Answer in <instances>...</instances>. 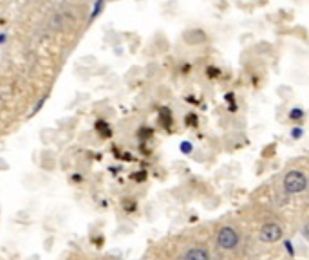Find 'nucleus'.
Returning a JSON list of instances; mask_svg holds the SVG:
<instances>
[{
  "label": "nucleus",
  "instance_id": "f257e3e1",
  "mask_svg": "<svg viewBox=\"0 0 309 260\" xmlns=\"http://www.w3.org/2000/svg\"><path fill=\"white\" fill-rule=\"evenodd\" d=\"M306 186H308V179L300 170H291L286 174L284 190L288 194H300V192L306 190Z\"/></svg>",
  "mask_w": 309,
  "mask_h": 260
},
{
  "label": "nucleus",
  "instance_id": "f03ea898",
  "mask_svg": "<svg viewBox=\"0 0 309 260\" xmlns=\"http://www.w3.org/2000/svg\"><path fill=\"white\" fill-rule=\"evenodd\" d=\"M217 244H219V248H223V250H233L235 246L239 244V233H237L233 228L225 226V228H221L219 233H217Z\"/></svg>",
  "mask_w": 309,
  "mask_h": 260
},
{
  "label": "nucleus",
  "instance_id": "7ed1b4c3",
  "mask_svg": "<svg viewBox=\"0 0 309 260\" xmlns=\"http://www.w3.org/2000/svg\"><path fill=\"white\" fill-rule=\"evenodd\" d=\"M282 239V228L277 222H268L260 228V240L262 242H277Z\"/></svg>",
  "mask_w": 309,
  "mask_h": 260
},
{
  "label": "nucleus",
  "instance_id": "20e7f679",
  "mask_svg": "<svg viewBox=\"0 0 309 260\" xmlns=\"http://www.w3.org/2000/svg\"><path fill=\"white\" fill-rule=\"evenodd\" d=\"M183 260H210V255L205 248H190L183 255Z\"/></svg>",
  "mask_w": 309,
  "mask_h": 260
},
{
  "label": "nucleus",
  "instance_id": "39448f33",
  "mask_svg": "<svg viewBox=\"0 0 309 260\" xmlns=\"http://www.w3.org/2000/svg\"><path fill=\"white\" fill-rule=\"evenodd\" d=\"M98 132H100V134L103 135V137H109V135L112 134V132H110V129L107 125H105L103 121H100V123H98Z\"/></svg>",
  "mask_w": 309,
  "mask_h": 260
},
{
  "label": "nucleus",
  "instance_id": "423d86ee",
  "mask_svg": "<svg viewBox=\"0 0 309 260\" xmlns=\"http://www.w3.org/2000/svg\"><path fill=\"white\" fill-rule=\"evenodd\" d=\"M289 118H291V120H302V118H304V110L293 109L291 112H289Z\"/></svg>",
  "mask_w": 309,
  "mask_h": 260
},
{
  "label": "nucleus",
  "instance_id": "0eeeda50",
  "mask_svg": "<svg viewBox=\"0 0 309 260\" xmlns=\"http://www.w3.org/2000/svg\"><path fill=\"white\" fill-rule=\"evenodd\" d=\"M186 125H190V127L197 125V116H195V114H188V116H186Z\"/></svg>",
  "mask_w": 309,
  "mask_h": 260
},
{
  "label": "nucleus",
  "instance_id": "6e6552de",
  "mask_svg": "<svg viewBox=\"0 0 309 260\" xmlns=\"http://www.w3.org/2000/svg\"><path fill=\"white\" fill-rule=\"evenodd\" d=\"M100 9H103V0H98L94 5V11H92V18H96L98 16V13H100Z\"/></svg>",
  "mask_w": 309,
  "mask_h": 260
},
{
  "label": "nucleus",
  "instance_id": "1a4fd4ad",
  "mask_svg": "<svg viewBox=\"0 0 309 260\" xmlns=\"http://www.w3.org/2000/svg\"><path fill=\"white\" fill-rule=\"evenodd\" d=\"M291 137H293V139H300V137H302V129H300V127H295V129L291 130Z\"/></svg>",
  "mask_w": 309,
  "mask_h": 260
},
{
  "label": "nucleus",
  "instance_id": "9d476101",
  "mask_svg": "<svg viewBox=\"0 0 309 260\" xmlns=\"http://www.w3.org/2000/svg\"><path fill=\"white\" fill-rule=\"evenodd\" d=\"M181 152H183V154H190V152H192V145H190L188 141H185V143L181 145Z\"/></svg>",
  "mask_w": 309,
  "mask_h": 260
},
{
  "label": "nucleus",
  "instance_id": "9b49d317",
  "mask_svg": "<svg viewBox=\"0 0 309 260\" xmlns=\"http://www.w3.org/2000/svg\"><path fill=\"white\" fill-rule=\"evenodd\" d=\"M206 72H208V78H215V76H219V70L214 69V67H208Z\"/></svg>",
  "mask_w": 309,
  "mask_h": 260
},
{
  "label": "nucleus",
  "instance_id": "f8f14e48",
  "mask_svg": "<svg viewBox=\"0 0 309 260\" xmlns=\"http://www.w3.org/2000/svg\"><path fill=\"white\" fill-rule=\"evenodd\" d=\"M284 246H286V250H288L289 255H293V246H291V242H289V240H286Z\"/></svg>",
  "mask_w": 309,
  "mask_h": 260
},
{
  "label": "nucleus",
  "instance_id": "ddd939ff",
  "mask_svg": "<svg viewBox=\"0 0 309 260\" xmlns=\"http://www.w3.org/2000/svg\"><path fill=\"white\" fill-rule=\"evenodd\" d=\"M302 235H304L306 239L309 240V222H308V224L304 226V230H302Z\"/></svg>",
  "mask_w": 309,
  "mask_h": 260
}]
</instances>
